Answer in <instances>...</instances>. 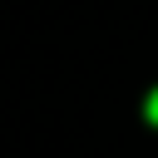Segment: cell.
<instances>
[{"label":"cell","instance_id":"6da1fadb","mask_svg":"<svg viewBox=\"0 0 158 158\" xmlns=\"http://www.w3.org/2000/svg\"><path fill=\"white\" fill-rule=\"evenodd\" d=\"M143 114H148V118H153V123H158V89H153V94H148V104H143Z\"/></svg>","mask_w":158,"mask_h":158}]
</instances>
